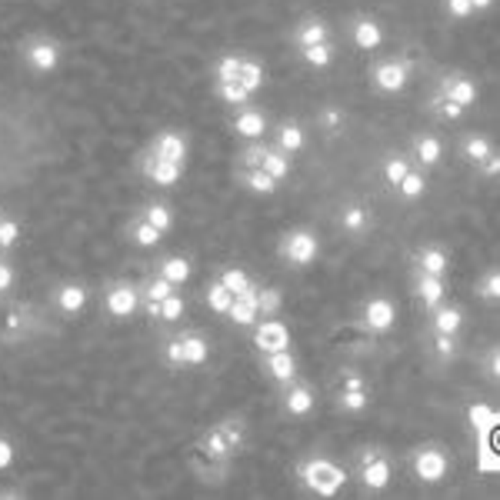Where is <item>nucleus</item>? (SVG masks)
Segmentation results:
<instances>
[{
	"mask_svg": "<svg viewBox=\"0 0 500 500\" xmlns=\"http://www.w3.org/2000/svg\"><path fill=\"white\" fill-rule=\"evenodd\" d=\"M421 267H424V273L440 277V273L447 271V254H444V250H437V247H427L424 254H421Z\"/></svg>",
	"mask_w": 500,
	"mask_h": 500,
	"instance_id": "nucleus-32",
	"label": "nucleus"
},
{
	"mask_svg": "<svg viewBox=\"0 0 500 500\" xmlns=\"http://www.w3.org/2000/svg\"><path fill=\"white\" fill-rule=\"evenodd\" d=\"M183 344V364H204L207 361V340L204 337H197V333H187V337H181Z\"/></svg>",
	"mask_w": 500,
	"mask_h": 500,
	"instance_id": "nucleus-21",
	"label": "nucleus"
},
{
	"mask_svg": "<svg viewBox=\"0 0 500 500\" xmlns=\"http://www.w3.org/2000/svg\"><path fill=\"white\" fill-rule=\"evenodd\" d=\"M84 303H87V290L80 287V284H67V287L57 290V307H61L63 314L84 310Z\"/></svg>",
	"mask_w": 500,
	"mask_h": 500,
	"instance_id": "nucleus-16",
	"label": "nucleus"
},
{
	"mask_svg": "<svg viewBox=\"0 0 500 500\" xmlns=\"http://www.w3.org/2000/svg\"><path fill=\"white\" fill-rule=\"evenodd\" d=\"M220 97H224L227 104H247V97H250V93L243 91L241 84H220Z\"/></svg>",
	"mask_w": 500,
	"mask_h": 500,
	"instance_id": "nucleus-46",
	"label": "nucleus"
},
{
	"mask_svg": "<svg viewBox=\"0 0 500 500\" xmlns=\"http://www.w3.org/2000/svg\"><path fill=\"white\" fill-rule=\"evenodd\" d=\"M14 284V267L10 264H0V294H7Z\"/></svg>",
	"mask_w": 500,
	"mask_h": 500,
	"instance_id": "nucleus-54",
	"label": "nucleus"
},
{
	"mask_svg": "<svg viewBox=\"0 0 500 500\" xmlns=\"http://www.w3.org/2000/svg\"><path fill=\"white\" fill-rule=\"evenodd\" d=\"M303 484L310 487L314 494H320V497H333L340 487H344V480H347V474L337 467L333 460H324V457H317V460H307L301 470Z\"/></svg>",
	"mask_w": 500,
	"mask_h": 500,
	"instance_id": "nucleus-1",
	"label": "nucleus"
},
{
	"mask_svg": "<svg viewBox=\"0 0 500 500\" xmlns=\"http://www.w3.org/2000/svg\"><path fill=\"white\" fill-rule=\"evenodd\" d=\"M440 153H444V147H440L437 137H424V140H417V157H421V164L424 167L440 164Z\"/></svg>",
	"mask_w": 500,
	"mask_h": 500,
	"instance_id": "nucleus-28",
	"label": "nucleus"
},
{
	"mask_svg": "<svg viewBox=\"0 0 500 500\" xmlns=\"http://www.w3.org/2000/svg\"><path fill=\"white\" fill-rule=\"evenodd\" d=\"M14 464V447H10V440L0 437V470H7Z\"/></svg>",
	"mask_w": 500,
	"mask_h": 500,
	"instance_id": "nucleus-51",
	"label": "nucleus"
},
{
	"mask_svg": "<svg viewBox=\"0 0 500 500\" xmlns=\"http://www.w3.org/2000/svg\"><path fill=\"white\" fill-rule=\"evenodd\" d=\"M344 391H364V380L357 377V374H350L347 384H344Z\"/></svg>",
	"mask_w": 500,
	"mask_h": 500,
	"instance_id": "nucleus-57",
	"label": "nucleus"
},
{
	"mask_svg": "<svg viewBox=\"0 0 500 500\" xmlns=\"http://www.w3.org/2000/svg\"><path fill=\"white\" fill-rule=\"evenodd\" d=\"M444 97L454 100L457 107H470L474 100H477V87H474V80L457 77V80H447V84H444Z\"/></svg>",
	"mask_w": 500,
	"mask_h": 500,
	"instance_id": "nucleus-13",
	"label": "nucleus"
},
{
	"mask_svg": "<svg viewBox=\"0 0 500 500\" xmlns=\"http://www.w3.org/2000/svg\"><path fill=\"white\" fill-rule=\"evenodd\" d=\"M27 61H31L37 70H54V67H57V61H61V50H57V44H47V40H40V44H33L31 50H27Z\"/></svg>",
	"mask_w": 500,
	"mask_h": 500,
	"instance_id": "nucleus-14",
	"label": "nucleus"
},
{
	"mask_svg": "<svg viewBox=\"0 0 500 500\" xmlns=\"http://www.w3.org/2000/svg\"><path fill=\"white\" fill-rule=\"evenodd\" d=\"M284 407H287V414H294V417H303V414L314 410V394H310L307 387H290L287 397H284Z\"/></svg>",
	"mask_w": 500,
	"mask_h": 500,
	"instance_id": "nucleus-19",
	"label": "nucleus"
},
{
	"mask_svg": "<svg viewBox=\"0 0 500 500\" xmlns=\"http://www.w3.org/2000/svg\"><path fill=\"white\" fill-rule=\"evenodd\" d=\"M364 320H367V327L374 333H384V331H391L394 327V320H397V310H394V303L387 301V297H374V301L367 303V310H364Z\"/></svg>",
	"mask_w": 500,
	"mask_h": 500,
	"instance_id": "nucleus-5",
	"label": "nucleus"
},
{
	"mask_svg": "<svg viewBox=\"0 0 500 500\" xmlns=\"http://www.w3.org/2000/svg\"><path fill=\"white\" fill-rule=\"evenodd\" d=\"M160 277H167L174 287H177V284H187V277H190L187 257H167L164 264H160Z\"/></svg>",
	"mask_w": 500,
	"mask_h": 500,
	"instance_id": "nucleus-23",
	"label": "nucleus"
},
{
	"mask_svg": "<svg viewBox=\"0 0 500 500\" xmlns=\"http://www.w3.org/2000/svg\"><path fill=\"white\" fill-rule=\"evenodd\" d=\"M490 374H494V377L500 374V354H497V350L490 354Z\"/></svg>",
	"mask_w": 500,
	"mask_h": 500,
	"instance_id": "nucleus-58",
	"label": "nucleus"
},
{
	"mask_svg": "<svg viewBox=\"0 0 500 500\" xmlns=\"http://www.w3.org/2000/svg\"><path fill=\"white\" fill-rule=\"evenodd\" d=\"M167 294H174V284H170L167 277H157V280H151V287H147L144 297H147L151 303H157V301H164Z\"/></svg>",
	"mask_w": 500,
	"mask_h": 500,
	"instance_id": "nucleus-45",
	"label": "nucleus"
},
{
	"mask_svg": "<svg viewBox=\"0 0 500 500\" xmlns=\"http://www.w3.org/2000/svg\"><path fill=\"white\" fill-rule=\"evenodd\" d=\"M277 144H280L284 153H297L303 147V130L297 123H284V127L277 130Z\"/></svg>",
	"mask_w": 500,
	"mask_h": 500,
	"instance_id": "nucleus-26",
	"label": "nucleus"
},
{
	"mask_svg": "<svg viewBox=\"0 0 500 500\" xmlns=\"http://www.w3.org/2000/svg\"><path fill=\"white\" fill-rule=\"evenodd\" d=\"M230 320L234 324H241V327H250L254 320H257V290L254 287H243L237 297H234V303H230Z\"/></svg>",
	"mask_w": 500,
	"mask_h": 500,
	"instance_id": "nucleus-7",
	"label": "nucleus"
},
{
	"mask_svg": "<svg viewBox=\"0 0 500 500\" xmlns=\"http://www.w3.org/2000/svg\"><path fill=\"white\" fill-rule=\"evenodd\" d=\"M137 307H140V297H137L134 287L121 284V287L107 290V314H114V317H134Z\"/></svg>",
	"mask_w": 500,
	"mask_h": 500,
	"instance_id": "nucleus-6",
	"label": "nucleus"
},
{
	"mask_svg": "<svg viewBox=\"0 0 500 500\" xmlns=\"http://www.w3.org/2000/svg\"><path fill=\"white\" fill-rule=\"evenodd\" d=\"M464 153H467V160L470 164H484L487 157H490V144H487L484 137H470L467 144H464Z\"/></svg>",
	"mask_w": 500,
	"mask_h": 500,
	"instance_id": "nucleus-36",
	"label": "nucleus"
},
{
	"mask_svg": "<svg viewBox=\"0 0 500 500\" xmlns=\"http://www.w3.org/2000/svg\"><path fill=\"white\" fill-rule=\"evenodd\" d=\"M284 254H287L290 264H297V267H307V264H314L320 254V243L317 237L310 234V230H294L284 243Z\"/></svg>",
	"mask_w": 500,
	"mask_h": 500,
	"instance_id": "nucleus-3",
	"label": "nucleus"
},
{
	"mask_svg": "<svg viewBox=\"0 0 500 500\" xmlns=\"http://www.w3.org/2000/svg\"><path fill=\"white\" fill-rule=\"evenodd\" d=\"M440 110H444V117H450V121H457V117L464 114V107H457L454 100H444V107H440Z\"/></svg>",
	"mask_w": 500,
	"mask_h": 500,
	"instance_id": "nucleus-55",
	"label": "nucleus"
},
{
	"mask_svg": "<svg viewBox=\"0 0 500 500\" xmlns=\"http://www.w3.org/2000/svg\"><path fill=\"white\" fill-rule=\"evenodd\" d=\"M134 241L140 243V247H153V243L160 241V230L153 227V224H147V220H140L134 227Z\"/></svg>",
	"mask_w": 500,
	"mask_h": 500,
	"instance_id": "nucleus-42",
	"label": "nucleus"
},
{
	"mask_svg": "<svg viewBox=\"0 0 500 500\" xmlns=\"http://www.w3.org/2000/svg\"><path fill=\"white\" fill-rule=\"evenodd\" d=\"M407 170H410V164L404 160V157H391V160H387V167H384V177H387V183H391V187H397V183L407 177Z\"/></svg>",
	"mask_w": 500,
	"mask_h": 500,
	"instance_id": "nucleus-39",
	"label": "nucleus"
},
{
	"mask_svg": "<svg viewBox=\"0 0 500 500\" xmlns=\"http://www.w3.org/2000/svg\"><path fill=\"white\" fill-rule=\"evenodd\" d=\"M230 303H234V294H230V290L224 287L220 280H217V284L207 290V307H211L213 314H227Z\"/></svg>",
	"mask_w": 500,
	"mask_h": 500,
	"instance_id": "nucleus-27",
	"label": "nucleus"
},
{
	"mask_svg": "<svg viewBox=\"0 0 500 500\" xmlns=\"http://www.w3.org/2000/svg\"><path fill=\"white\" fill-rule=\"evenodd\" d=\"M220 284H224V287H227L234 297H237L243 287H250V280H247V273H243L241 267H227V271L220 273Z\"/></svg>",
	"mask_w": 500,
	"mask_h": 500,
	"instance_id": "nucleus-37",
	"label": "nucleus"
},
{
	"mask_svg": "<svg viewBox=\"0 0 500 500\" xmlns=\"http://www.w3.org/2000/svg\"><path fill=\"white\" fill-rule=\"evenodd\" d=\"M280 303H284V297H280V290H277V287L257 290V314H264V317H273V314L280 310Z\"/></svg>",
	"mask_w": 500,
	"mask_h": 500,
	"instance_id": "nucleus-29",
	"label": "nucleus"
},
{
	"mask_svg": "<svg viewBox=\"0 0 500 500\" xmlns=\"http://www.w3.org/2000/svg\"><path fill=\"white\" fill-rule=\"evenodd\" d=\"M17 237H20V227H17L14 220H0V247L17 243Z\"/></svg>",
	"mask_w": 500,
	"mask_h": 500,
	"instance_id": "nucleus-48",
	"label": "nucleus"
},
{
	"mask_svg": "<svg viewBox=\"0 0 500 500\" xmlns=\"http://www.w3.org/2000/svg\"><path fill=\"white\" fill-rule=\"evenodd\" d=\"M183 297H177V294H167L164 301H157V317L160 320H181L183 317Z\"/></svg>",
	"mask_w": 500,
	"mask_h": 500,
	"instance_id": "nucleus-30",
	"label": "nucleus"
},
{
	"mask_svg": "<svg viewBox=\"0 0 500 500\" xmlns=\"http://www.w3.org/2000/svg\"><path fill=\"white\" fill-rule=\"evenodd\" d=\"M241 77V57H224L217 63V84H237Z\"/></svg>",
	"mask_w": 500,
	"mask_h": 500,
	"instance_id": "nucleus-38",
	"label": "nucleus"
},
{
	"mask_svg": "<svg viewBox=\"0 0 500 500\" xmlns=\"http://www.w3.org/2000/svg\"><path fill=\"white\" fill-rule=\"evenodd\" d=\"M254 347L264 350V354H277V350H287L290 347V327L280 324V320H260V327L254 331Z\"/></svg>",
	"mask_w": 500,
	"mask_h": 500,
	"instance_id": "nucleus-2",
	"label": "nucleus"
},
{
	"mask_svg": "<svg viewBox=\"0 0 500 500\" xmlns=\"http://www.w3.org/2000/svg\"><path fill=\"white\" fill-rule=\"evenodd\" d=\"M324 40H327V24H320V20L301 27V33H297V44L301 47H314V44H324Z\"/></svg>",
	"mask_w": 500,
	"mask_h": 500,
	"instance_id": "nucleus-34",
	"label": "nucleus"
},
{
	"mask_svg": "<svg viewBox=\"0 0 500 500\" xmlns=\"http://www.w3.org/2000/svg\"><path fill=\"white\" fill-rule=\"evenodd\" d=\"M480 294H484L487 301H497V297H500V273H497V271L487 273V280H484V287H480Z\"/></svg>",
	"mask_w": 500,
	"mask_h": 500,
	"instance_id": "nucleus-49",
	"label": "nucleus"
},
{
	"mask_svg": "<svg viewBox=\"0 0 500 500\" xmlns=\"http://www.w3.org/2000/svg\"><path fill=\"white\" fill-rule=\"evenodd\" d=\"M414 474H417V480H424V484H440L444 474H447V457H444V450H434V447L421 450V454L414 457Z\"/></svg>",
	"mask_w": 500,
	"mask_h": 500,
	"instance_id": "nucleus-4",
	"label": "nucleus"
},
{
	"mask_svg": "<svg viewBox=\"0 0 500 500\" xmlns=\"http://www.w3.org/2000/svg\"><path fill=\"white\" fill-rule=\"evenodd\" d=\"M467 421L474 430H497L500 427V414L490 410L487 404H470L467 407Z\"/></svg>",
	"mask_w": 500,
	"mask_h": 500,
	"instance_id": "nucleus-17",
	"label": "nucleus"
},
{
	"mask_svg": "<svg viewBox=\"0 0 500 500\" xmlns=\"http://www.w3.org/2000/svg\"><path fill=\"white\" fill-rule=\"evenodd\" d=\"M447 10H450L454 17H470L474 7H470V0H447Z\"/></svg>",
	"mask_w": 500,
	"mask_h": 500,
	"instance_id": "nucleus-52",
	"label": "nucleus"
},
{
	"mask_svg": "<svg viewBox=\"0 0 500 500\" xmlns=\"http://www.w3.org/2000/svg\"><path fill=\"white\" fill-rule=\"evenodd\" d=\"M320 121H324V123H327V127L333 130V127L340 123V110H324V117H320Z\"/></svg>",
	"mask_w": 500,
	"mask_h": 500,
	"instance_id": "nucleus-56",
	"label": "nucleus"
},
{
	"mask_svg": "<svg viewBox=\"0 0 500 500\" xmlns=\"http://www.w3.org/2000/svg\"><path fill=\"white\" fill-rule=\"evenodd\" d=\"M237 84H241L247 93H257L264 87V67L254 61H241V77H237Z\"/></svg>",
	"mask_w": 500,
	"mask_h": 500,
	"instance_id": "nucleus-22",
	"label": "nucleus"
},
{
	"mask_svg": "<svg viewBox=\"0 0 500 500\" xmlns=\"http://www.w3.org/2000/svg\"><path fill=\"white\" fill-rule=\"evenodd\" d=\"M361 480H364V487H370V490H384V487L391 484V464L384 460V457H367L364 460V470H361Z\"/></svg>",
	"mask_w": 500,
	"mask_h": 500,
	"instance_id": "nucleus-9",
	"label": "nucleus"
},
{
	"mask_svg": "<svg viewBox=\"0 0 500 500\" xmlns=\"http://www.w3.org/2000/svg\"><path fill=\"white\" fill-rule=\"evenodd\" d=\"M234 130L247 140H257V137L267 134V117L257 114V110H241L237 114V121H234Z\"/></svg>",
	"mask_w": 500,
	"mask_h": 500,
	"instance_id": "nucleus-12",
	"label": "nucleus"
},
{
	"mask_svg": "<svg viewBox=\"0 0 500 500\" xmlns=\"http://www.w3.org/2000/svg\"><path fill=\"white\" fill-rule=\"evenodd\" d=\"M340 220H344V230H364L367 227V211L364 207H347Z\"/></svg>",
	"mask_w": 500,
	"mask_h": 500,
	"instance_id": "nucleus-44",
	"label": "nucleus"
},
{
	"mask_svg": "<svg viewBox=\"0 0 500 500\" xmlns=\"http://www.w3.org/2000/svg\"><path fill=\"white\" fill-rule=\"evenodd\" d=\"M167 361H170V364H183V344L181 340H170V344H167Z\"/></svg>",
	"mask_w": 500,
	"mask_h": 500,
	"instance_id": "nucleus-53",
	"label": "nucleus"
},
{
	"mask_svg": "<svg viewBox=\"0 0 500 500\" xmlns=\"http://www.w3.org/2000/svg\"><path fill=\"white\" fill-rule=\"evenodd\" d=\"M153 157H157V160L181 164L183 157H187V140H183L181 134H160V140L153 144Z\"/></svg>",
	"mask_w": 500,
	"mask_h": 500,
	"instance_id": "nucleus-11",
	"label": "nucleus"
},
{
	"mask_svg": "<svg viewBox=\"0 0 500 500\" xmlns=\"http://www.w3.org/2000/svg\"><path fill=\"white\" fill-rule=\"evenodd\" d=\"M267 374H273V380H280V384H290L297 377V357L290 354V347L267 354Z\"/></svg>",
	"mask_w": 500,
	"mask_h": 500,
	"instance_id": "nucleus-10",
	"label": "nucleus"
},
{
	"mask_svg": "<svg viewBox=\"0 0 500 500\" xmlns=\"http://www.w3.org/2000/svg\"><path fill=\"white\" fill-rule=\"evenodd\" d=\"M247 187L254 190V194H273L277 190V181H273L267 170H260V167H254L250 174H247Z\"/></svg>",
	"mask_w": 500,
	"mask_h": 500,
	"instance_id": "nucleus-33",
	"label": "nucleus"
},
{
	"mask_svg": "<svg viewBox=\"0 0 500 500\" xmlns=\"http://www.w3.org/2000/svg\"><path fill=\"white\" fill-rule=\"evenodd\" d=\"M454 350H457L454 333H437V354L440 357H454Z\"/></svg>",
	"mask_w": 500,
	"mask_h": 500,
	"instance_id": "nucleus-50",
	"label": "nucleus"
},
{
	"mask_svg": "<svg viewBox=\"0 0 500 500\" xmlns=\"http://www.w3.org/2000/svg\"><path fill=\"white\" fill-rule=\"evenodd\" d=\"M207 454H211V457H217V460L230 454V440H227V434H224L220 427H217V430H213L211 437H207Z\"/></svg>",
	"mask_w": 500,
	"mask_h": 500,
	"instance_id": "nucleus-40",
	"label": "nucleus"
},
{
	"mask_svg": "<svg viewBox=\"0 0 500 500\" xmlns=\"http://www.w3.org/2000/svg\"><path fill=\"white\" fill-rule=\"evenodd\" d=\"M490 3H494V0H470V7H474V10H487Z\"/></svg>",
	"mask_w": 500,
	"mask_h": 500,
	"instance_id": "nucleus-60",
	"label": "nucleus"
},
{
	"mask_svg": "<svg viewBox=\"0 0 500 500\" xmlns=\"http://www.w3.org/2000/svg\"><path fill=\"white\" fill-rule=\"evenodd\" d=\"M477 470H480V474H497L500 470L497 447H490V450H477Z\"/></svg>",
	"mask_w": 500,
	"mask_h": 500,
	"instance_id": "nucleus-43",
	"label": "nucleus"
},
{
	"mask_svg": "<svg viewBox=\"0 0 500 500\" xmlns=\"http://www.w3.org/2000/svg\"><path fill=\"white\" fill-rule=\"evenodd\" d=\"M303 61L310 63V67H327V63L333 61V50H331V44L324 40V44L303 47Z\"/></svg>",
	"mask_w": 500,
	"mask_h": 500,
	"instance_id": "nucleus-35",
	"label": "nucleus"
},
{
	"mask_svg": "<svg viewBox=\"0 0 500 500\" xmlns=\"http://www.w3.org/2000/svg\"><path fill=\"white\" fill-rule=\"evenodd\" d=\"M144 220H147V224H153V227L164 234V230L170 227V211H167V207H160V204H151V207H147V213H144Z\"/></svg>",
	"mask_w": 500,
	"mask_h": 500,
	"instance_id": "nucleus-41",
	"label": "nucleus"
},
{
	"mask_svg": "<svg viewBox=\"0 0 500 500\" xmlns=\"http://www.w3.org/2000/svg\"><path fill=\"white\" fill-rule=\"evenodd\" d=\"M340 404H344V410H364L367 407V394L364 391H344V397H340Z\"/></svg>",
	"mask_w": 500,
	"mask_h": 500,
	"instance_id": "nucleus-47",
	"label": "nucleus"
},
{
	"mask_svg": "<svg viewBox=\"0 0 500 500\" xmlns=\"http://www.w3.org/2000/svg\"><path fill=\"white\" fill-rule=\"evenodd\" d=\"M380 40H384L380 24H374V20H357L354 24V44L361 47V50H377Z\"/></svg>",
	"mask_w": 500,
	"mask_h": 500,
	"instance_id": "nucleus-15",
	"label": "nucleus"
},
{
	"mask_svg": "<svg viewBox=\"0 0 500 500\" xmlns=\"http://www.w3.org/2000/svg\"><path fill=\"white\" fill-rule=\"evenodd\" d=\"M147 174H151L153 183L170 187V183L181 181V164H174V160H157V157H153V164H147Z\"/></svg>",
	"mask_w": 500,
	"mask_h": 500,
	"instance_id": "nucleus-18",
	"label": "nucleus"
},
{
	"mask_svg": "<svg viewBox=\"0 0 500 500\" xmlns=\"http://www.w3.org/2000/svg\"><path fill=\"white\" fill-rule=\"evenodd\" d=\"M417 294H421V301H424L427 307H437L440 297H444V280L434 277V273H424L421 284H417Z\"/></svg>",
	"mask_w": 500,
	"mask_h": 500,
	"instance_id": "nucleus-24",
	"label": "nucleus"
},
{
	"mask_svg": "<svg viewBox=\"0 0 500 500\" xmlns=\"http://www.w3.org/2000/svg\"><path fill=\"white\" fill-rule=\"evenodd\" d=\"M260 170H267L273 181H284V177L290 174L287 153L284 151H264V157H260Z\"/></svg>",
	"mask_w": 500,
	"mask_h": 500,
	"instance_id": "nucleus-20",
	"label": "nucleus"
},
{
	"mask_svg": "<svg viewBox=\"0 0 500 500\" xmlns=\"http://www.w3.org/2000/svg\"><path fill=\"white\" fill-rule=\"evenodd\" d=\"M397 190H400V197H407V200H417L421 194L427 190V181H424V174H414V170H407V177L397 183Z\"/></svg>",
	"mask_w": 500,
	"mask_h": 500,
	"instance_id": "nucleus-31",
	"label": "nucleus"
},
{
	"mask_svg": "<svg viewBox=\"0 0 500 500\" xmlns=\"http://www.w3.org/2000/svg\"><path fill=\"white\" fill-rule=\"evenodd\" d=\"M460 320H464V314H460L457 307H440L437 314H434V331L437 333H457L460 331Z\"/></svg>",
	"mask_w": 500,
	"mask_h": 500,
	"instance_id": "nucleus-25",
	"label": "nucleus"
},
{
	"mask_svg": "<svg viewBox=\"0 0 500 500\" xmlns=\"http://www.w3.org/2000/svg\"><path fill=\"white\" fill-rule=\"evenodd\" d=\"M374 84H377L380 91L397 93L404 84H407V67H404V63H397V61L380 63L377 70H374Z\"/></svg>",
	"mask_w": 500,
	"mask_h": 500,
	"instance_id": "nucleus-8",
	"label": "nucleus"
},
{
	"mask_svg": "<svg viewBox=\"0 0 500 500\" xmlns=\"http://www.w3.org/2000/svg\"><path fill=\"white\" fill-rule=\"evenodd\" d=\"M500 170V164H497V153H490V157H487V174H497Z\"/></svg>",
	"mask_w": 500,
	"mask_h": 500,
	"instance_id": "nucleus-59",
	"label": "nucleus"
}]
</instances>
